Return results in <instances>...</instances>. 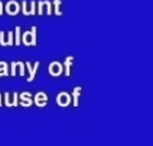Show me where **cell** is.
Segmentation results:
<instances>
[{"label":"cell","instance_id":"1","mask_svg":"<svg viewBox=\"0 0 153 146\" xmlns=\"http://www.w3.org/2000/svg\"><path fill=\"white\" fill-rule=\"evenodd\" d=\"M36 27H32L31 32H26L23 35L25 45H36Z\"/></svg>","mask_w":153,"mask_h":146},{"label":"cell","instance_id":"2","mask_svg":"<svg viewBox=\"0 0 153 146\" xmlns=\"http://www.w3.org/2000/svg\"><path fill=\"white\" fill-rule=\"evenodd\" d=\"M57 102H58V105H61V106H67V105H70V102H71V96L68 95V94H66V92L59 94V95L57 96Z\"/></svg>","mask_w":153,"mask_h":146},{"label":"cell","instance_id":"3","mask_svg":"<svg viewBox=\"0 0 153 146\" xmlns=\"http://www.w3.org/2000/svg\"><path fill=\"white\" fill-rule=\"evenodd\" d=\"M46 100H48V97H46V95L44 92H39V94H36V96H35V102H36V105H39V106H45L46 105Z\"/></svg>","mask_w":153,"mask_h":146},{"label":"cell","instance_id":"4","mask_svg":"<svg viewBox=\"0 0 153 146\" xmlns=\"http://www.w3.org/2000/svg\"><path fill=\"white\" fill-rule=\"evenodd\" d=\"M39 66H40V64L39 63H36L35 64V68H31V66H30V63L27 62V68H28V71L30 72H31V76H30L28 77V82H32V81H33V77H35V73H36V71H37V68H39Z\"/></svg>","mask_w":153,"mask_h":146},{"label":"cell","instance_id":"5","mask_svg":"<svg viewBox=\"0 0 153 146\" xmlns=\"http://www.w3.org/2000/svg\"><path fill=\"white\" fill-rule=\"evenodd\" d=\"M81 94V87H76L75 91H74V105L77 106L79 105V95Z\"/></svg>","mask_w":153,"mask_h":146},{"label":"cell","instance_id":"6","mask_svg":"<svg viewBox=\"0 0 153 146\" xmlns=\"http://www.w3.org/2000/svg\"><path fill=\"white\" fill-rule=\"evenodd\" d=\"M72 59H74L72 57H68L66 59V74L67 76H70V63L72 62Z\"/></svg>","mask_w":153,"mask_h":146},{"label":"cell","instance_id":"7","mask_svg":"<svg viewBox=\"0 0 153 146\" xmlns=\"http://www.w3.org/2000/svg\"><path fill=\"white\" fill-rule=\"evenodd\" d=\"M16 32H17V38H16V45H19V32H21V27H16Z\"/></svg>","mask_w":153,"mask_h":146}]
</instances>
